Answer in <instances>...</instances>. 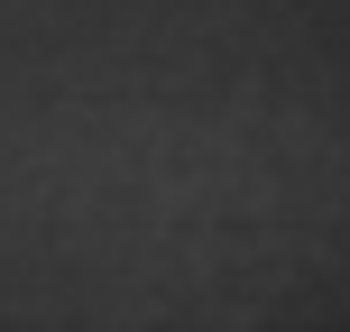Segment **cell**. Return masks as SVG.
<instances>
[]
</instances>
